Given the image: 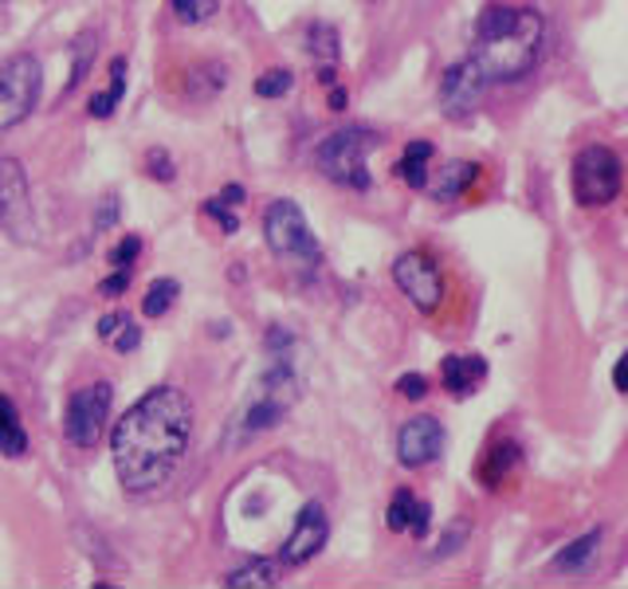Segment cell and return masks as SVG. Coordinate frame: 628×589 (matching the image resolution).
Instances as JSON below:
<instances>
[{
  "mask_svg": "<svg viewBox=\"0 0 628 589\" xmlns=\"http://www.w3.org/2000/svg\"><path fill=\"white\" fill-rule=\"evenodd\" d=\"M392 284L401 287V294L421 314L440 311V303H444V272L428 252L397 255V264H392Z\"/></svg>",
  "mask_w": 628,
  "mask_h": 589,
  "instance_id": "obj_9",
  "label": "cell"
},
{
  "mask_svg": "<svg viewBox=\"0 0 628 589\" xmlns=\"http://www.w3.org/2000/svg\"><path fill=\"white\" fill-rule=\"evenodd\" d=\"M142 255V236H134V232H126L122 240H118L114 248H110V267H134V260Z\"/></svg>",
  "mask_w": 628,
  "mask_h": 589,
  "instance_id": "obj_30",
  "label": "cell"
},
{
  "mask_svg": "<svg viewBox=\"0 0 628 589\" xmlns=\"http://www.w3.org/2000/svg\"><path fill=\"white\" fill-rule=\"evenodd\" d=\"M546 48V20L539 9H515V4H487L475 20V51L487 83H519L539 68Z\"/></svg>",
  "mask_w": 628,
  "mask_h": 589,
  "instance_id": "obj_2",
  "label": "cell"
},
{
  "mask_svg": "<svg viewBox=\"0 0 628 589\" xmlns=\"http://www.w3.org/2000/svg\"><path fill=\"white\" fill-rule=\"evenodd\" d=\"M279 562H271V558H255V562H247V566H240V569H232L225 578V586L228 589H275L279 586Z\"/></svg>",
  "mask_w": 628,
  "mask_h": 589,
  "instance_id": "obj_19",
  "label": "cell"
},
{
  "mask_svg": "<svg viewBox=\"0 0 628 589\" xmlns=\"http://www.w3.org/2000/svg\"><path fill=\"white\" fill-rule=\"evenodd\" d=\"M122 323H126V314H118V311L102 314V318H98V338H102V342H110V338H114V330Z\"/></svg>",
  "mask_w": 628,
  "mask_h": 589,
  "instance_id": "obj_35",
  "label": "cell"
},
{
  "mask_svg": "<svg viewBox=\"0 0 628 589\" xmlns=\"http://www.w3.org/2000/svg\"><path fill=\"white\" fill-rule=\"evenodd\" d=\"M412 507H416V495H412L409 488H397L389 500V510H385V527H389L392 534H404V527H409L412 519Z\"/></svg>",
  "mask_w": 628,
  "mask_h": 589,
  "instance_id": "obj_24",
  "label": "cell"
},
{
  "mask_svg": "<svg viewBox=\"0 0 628 589\" xmlns=\"http://www.w3.org/2000/svg\"><path fill=\"white\" fill-rule=\"evenodd\" d=\"M177 294H181V284H177V279H154L146 299H142V314H146V318H166V314L173 311Z\"/></svg>",
  "mask_w": 628,
  "mask_h": 589,
  "instance_id": "obj_22",
  "label": "cell"
},
{
  "mask_svg": "<svg viewBox=\"0 0 628 589\" xmlns=\"http://www.w3.org/2000/svg\"><path fill=\"white\" fill-rule=\"evenodd\" d=\"M522 464V448L515 441H495L487 452L480 456V468H475V476H480V483L487 491H499L503 483L515 476V468Z\"/></svg>",
  "mask_w": 628,
  "mask_h": 589,
  "instance_id": "obj_14",
  "label": "cell"
},
{
  "mask_svg": "<svg viewBox=\"0 0 628 589\" xmlns=\"http://www.w3.org/2000/svg\"><path fill=\"white\" fill-rule=\"evenodd\" d=\"M613 385H617V393H625V362H617V370H613Z\"/></svg>",
  "mask_w": 628,
  "mask_h": 589,
  "instance_id": "obj_38",
  "label": "cell"
},
{
  "mask_svg": "<svg viewBox=\"0 0 628 589\" xmlns=\"http://www.w3.org/2000/svg\"><path fill=\"white\" fill-rule=\"evenodd\" d=\"M569 181H573V201L581 208H605L625 189V161H620V154L613 146L593 142V146H585L573 157Z\"/></svg>",
  "mask_w": 628,
  "mask_h": 589,
  "instance_id": "obj_5",
  "label": "cell"
},
{
  "mask_svg": "<svg viewBox=\"0 0 628 589\" xmlns=\"http://www.w3.org/2000/svg\"><path fill=\"white\" fill-rule=\"evenodd\" d=\"M95 48H98V44H95V36H90V32L75 39V48H71V79H68V87H63V98L75 95V87L87 79L90 63H95Z\"/></svg>",
  "mask_w": 628,
  "mask_h": 589,
  "instance_id": "obj_23",
  "label": "cell"
},
{
  "mask_svg": "<svg viewBox=\"0 0 628 589\" xmlns=\"http://www.w3.org/2000/svg\"><path fill=\"white\" fill-rule=\"evenodd\" d=\"M487 75L480 71V63L475 59H460V63H451L448 71L440 75V107L444 115L451 118V122H468L471 115H475V107L483 103V95H487Z\"/></svg>",
  "mask_w": 628,
  "mask_h": 589,
  "instance_id": "obj_10",
  "label": "cell"
},
{
  "mask_svg": "<svg viewBox=\"0 0 628 589\" xmlns=\"http://www.w3.org/2000/svg\"><path fill=\"white\" fill-rule=\"evenodd\" d=\"M130 279H134V267H114V272L98 284V294H102V299H122V294L130 291Z\"/></svg>",
  "mask_w": 628,
  "mask_h": 589,
  "instance_id": "obj_31",
  "label": "cell"
},
{
  "mask_svg": "<svg viewBox=\"0 0 628 589\" xmlns=\"http://www.w3.org/2000/svg\"><path fill=\"white\" fill-rule=\"evenodd\" d=\"M440 382L451 397H471L487 382V362L480 353H448V358H440Z\"/></svg>",
  "mask_w": 628,
  "mask_h": 589,
  "instance_id": "obj_13",
  "label": "cell"
},
{
  "mask_svg": "<svg viewBox=\"0 0 628 589\" xmlns=\"http://www.w3.org/2000/svg\"><path fill=\"white\" fill-rule=\"evenodd\" d=\"M126 75H130L126 59H122V56L110 59V87L102 91V95L90 98V107H87L90 118H110V115H114L118 103H122V95H126Z\"/></svg>",
  "mask_w": 628,
  "mask_h": 589,
  "instance_id": "obj_20",
  "label": "cell"
},
{
  "mask_svg": "<svg viewBox=\"0 0 628 589\" xmlns=\"http://www.w3.org/2000/svg\"><path fill=\"white\" fill-rule=\"evenodd\" d=\"M0 456H9V460L28 456V429L20 421V409L9 393H0Z\"/></svg>",
  "mask_w": 628,
  "mask_h": 589,
  "instance_id": "obj_16",
  "label": "cell"
},
{
  "mask_svg": "<svg viewBox=\"0 0 628 589\" xmlns=\"http://www.w3.org/2000/svg\"><path fill=\"white\" fill-rule=\"evenodd\" d=\"M110 409H114V385L110 382H90L71 389L68 405H63V436L71 448H98L102 432H107Z\"/></svg>",
  "mask_w": 628,
  "mask_h": 589,
  "instance_id": "obj_6",
  "label": "cell"
},
{
  "mask_svg": "<svg viewBox=\"0 0 628 589\" xmlns=\"http://www.w3.org/2000/svg\"><path fill=\"white\" fill-rule=\"evenodd\" d=\"M193 436V401L177 385H154L110 429L114 476L130 495H149L173 480Z\"/></svg>",
  "mask_w": 628,
  "mask_h": 589,
  "instance_id": "obj_1",
  "label": "cell"
},
{
  "mask_svg": "<svg viewBox=\"0 0 628 589\" xmlns=\"http://www.w3.org/2000/svg\"><path fill=\"white\" fill-rule=\"evenodd\" d=\"M444 456V424L436 417H409L397 429V460L404 468H428Z\"/></svg>",
  "mask_w": 628,
  "mask_h": 589,
  "instance_id": "obj_12",
  "label": "cell"
},
{
  "mask_svg": "<svg viewBox=\"0 0 628 589\" xmlns=\"http://www.w3.org/2000/svg\"><path fill=\"white\" fill-rule=\"evenodd\" d=\"M463 534H468V527H463V522H460V527H451V534H448V539H444V546L436 550V554H432V558H448L451 550H460Z\"/></svg>",
  "mask_w": 628,
  "mask_h": 589,
  "instance_id": "obj_36",
  "label": "cell"
},
{
  "mask_svg": "<svg viewBox=\"0 0 628 589\" xmlns=\"http://www.w3.org/2000/svg\"><path fill=\"white\" fill-rule=\"evenodd\" d=\"M346 103H350V95H346V87H338V83H330V110H346Z\"/></svg>",
  "mask_w": 628,
  "mask_h": 589,
  "instance_id": "obj_37",
  "label": "cell"
},
{
  "mask_svg": "<svg viewBox=\"0 0 628 589\" xmlns=\"http://www.w3.org/2000/svg\"><path fill=\"white\" fill-rule=\"evenodd\" d=\"M110 342H114L118 353H134L137 346H142V326H134V323L126 318V323H122V326L114 330V338H110Z\"/></svg>",
  "mask_w": 628,
  "mask_h": 589,
  "instance_id": "obj_33",
  "label": "cell"
},
{
  "mask_svg": "<svg viewBox=\"0 0 628 589\" xmlns=\"http://www.w3.org/2000/svg\"><path fill=\"white\" fill-rule=\"evenodd\" d=\"M118 216H122V201H118V193H107L102 201H98L95 216H90V232H110V228L118 225Z\"/></svg>",
  "mask_w": 628,
  "mask_h": 589,
  "instance_id": "obj_27",
  "label": "cell"
},
{
  "mask_svg": "<svg viewBox=\"0 0 628 589\" xmlns=\"http://www.w3.org/2000/svg\"><path fill=\"white\" fill-rule=\"evenodd\" d=\"M0 228L12 244H36V205H32L28 169L16 157H0Z\"/></svg>",
  "mask_w": 628,
  "mask_h": 589,
  "instance_id": "obj_7",
  "label": "cell"
},
{
  "mask_svg": "<svg viewBox=\"0 0 628 589\" xmlns=\"http://www.w3.org/2000/svg\"><path fill=\"white\" fill-rule=\"evenodd\" d=\"M146 177H154V181H173L177 177V166H173V157H169V149L166 146H154V149H146Z\"/></svg>",
  "mask_w": 628,
  "mask_h": 589,
  "instance_id": "obj_29",
  "label": "cell"
},
{
  "mask_svg": "<svg viewBox=\"0 0 628 589\" xmlns=\"http://www.w3.org/2000/svg\"><path fill=\"white\" fill-rule=\"evenodd\" d=\"M205 216H208V220H216V225L225 228L228 236L240 232V216H235V205H228V201H225L220 193L208 196V201H205Z\"/></svg>",
  "mask_w": 628,
  "mask_h": 589,
  "instance_id": "obj_28",
  "label": "cell"
},
{
  "mask_svg": "<svg viewBox=\"0 0 628 589\" xmlns=\"http://www.w3.org/2000/svg\"><path fill=\"white\" fill-rule=\"evenodd\" d=\"M428 527H432V503L416 500V507H412V519H409V534L412 539H428Z\"/></svg>",
  "mask_w": 628,
  "mask_h": 589,
  "instance_id": "obj_34",
  "label": "cell"
},
{
  "mask_svg": "<svg viewBox=\"0 0 628 589\" xmlns=\"http://www.w3.org/2000/svg\"><path fill=\"white\" fill-rule=\"evenodd\" d=\"M306 51H311L323 68H338V56H342V48H338V28H334V24H311V32H306Z\"/></svg>",
  "mask_w": 628,
  "mask_h": 589,
  "instance_id": "obj_21",
  "label": "cell"
},
{
  "mask_svg": "<svg viewBox=\"0 0 628 589\" xmlns=\"http://www.w3.org/2000/svg\"><path fill=\"white\" fill-rule=\"evenodd\" d=\"M432 157H436V146H432V142H409L401 154V161L392 166V173H397V181H404L409 189H424L428 185Z\"/></svg>",
  "mask_w": 628,
  "mask_h": 589,
  "instance_id": "obj_17",
  "label": "cell"
},
{
  "mask_svg": "<svg viewBox=\"0 0 628 589\" xmlns=\"http://www.w3.org/2000/svg\"><path fill=\"white\" fill-rule=\"evenodd\" d=\"M39 91H44V68L32 56H12L0 68V130L20 127L32 110L39 107Z\"/></svg>",
  "mask_w": 628,
  "mask_h": 589,
  "instance_id": "obj_8",
  "label": "cell"
},
{
  "mask_svg": "<svg viewBox=\"0 0 628 589\" xmlns=\"http://www.w3.org/2000/svg\"><path fill=\"white\" fill-rule=\"evenodd\" d=\"M169 9L177 12L181 24H205L220 12V0H169Z\"/></svg>",
  "mask_w": 628,
  "mask_h": 589,
  "instance_id": "obj_26",
  "label": "cell"
},
{
  "mask_svg": "<svg viewBox=\"0 0 628 589\" xmlns=\"http://www.w3.org/2000/svg\"><path fill=\"white\" fill-rule=\"evenodd\" d=\"M601 539H605V530H585L581 539H573L569 546H561L558 554H554V562L550 566L558 569V574H585L589 566H593V558H597L601 550Z\"/></svg>",
  "mask_w": 628,
  "mask_h": 589,
  "instance_id": "obj_15",
  "label": "cell"
},
{
  "mask_svg": "<svg viewBox=\"0 0 628 589\" xmlns=\"http://www.w3.org/2000/svg\"><path fill=\"white\" fill-rule=\"evenodd\" d=\"M291 91H294V71L287 68H271L255 79V95L259 98H283L291 95Z\"/></svg>",
  "mask_w": 628,
  "mask_h": 589,
  "instance_id": "obj_25",
  "label": "cell"
},
{
  "mask_svg": "<svg viewBox=\"0 0 628 589\" xmlns=\"http://www.w3.org/2000/svg\"><path fill=\"white\" fill-rule=\"evenodd\" d=\"M475 177H480V166L475 161H448L436 177V185H432V196L436 201H460L471 185H475Z\"/></svg>",
  "mask_w": 628,
  "mask_h": 589,
  "instance_id": "obj_18",
  "label": "cell"
},
{
  "mask_svg": "<svg viewBox=\"0 0 628 589\" xmlns=\"http://www.w3.org/2000/svg\"><path fill=\"white\" fill-rule=\"evenodd\" d=\"M326 539H330L326 507L323 503H303V510L294 515V530L283 539L279 558H283V566H303V562H311L326 546Z\"/></svg>",
  "mask_w": 628,
  "mask_h": 589,
  "instance_id": "obj_11",
  "label": "cell"
},
{
  "mask_svg": "<svg viewBox=\"0 0 628 589\" xmlns=\"http://www.w3.org/2000/svg\"><path fill=\"white\" fill-rule=\"evenodd\" d=\"M392 389H397V397H404V401H421L424 393H428V382H424L421 373H401Z\"/></svg>",
  "mask_w": 628,
  "mask_h": 589,
  "instance_id": "obj_32",
  "label": "cell"
},
{
  "mask_svg": "<svg viewBox=\"0 0 628 589\" xmlns=\"http://www.w3.org/2000/svg\"><path fill=\"white\" fill-rule=\"evenodd\" d=\"M264 240H267V248H271L275 260H287V264H294V267L323 264V248H318L311 225H306V213L294 205L291 196H279V201L267 205Z\"/></svg>",
  "mask_w": 628,
  "mask_h": 589,
  "instance_id": "obj_4",
  "label": "cell"
},
{
  "mask_svg": "<svg viewBox=\"0 0 628 589\" xmlns=\"http://www.w3.org/2000/svg\"><path fill=\"white\" fill-rule=\"evenodd\" d=\"M377 146H382V134L370 127L334 130V134H326L323 142L314 146V166L323 169V177L326 181H334V185L353 189V193H365V189L373 185L365 161H370V154Z\"/></svg>",
  "mask_w": 628,
  "mask_h": 589,
  "instance_id": "obj_3",
  "label": "cell"
}]
</instances>
